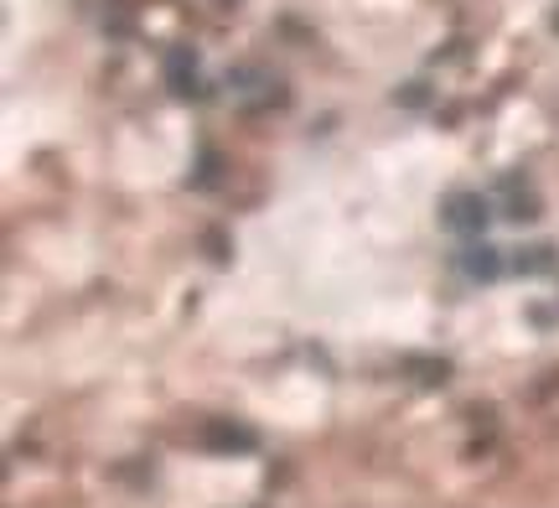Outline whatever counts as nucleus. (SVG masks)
<instances>
[{"label": "nucleus", "mask_w": 559, "mask_h": 508, "mask_svg": "<svg viewBox=\"0 0 559 508\" xmlns=\"http://www.w3.org/2000/svg\"><path fill=\"white\" fill-rule=\"evenodd\" d=\"M492 218V203L472 192V187H456V192H445V203H440V224L451 228V234H481Z\"/></svg>", "instance_id": "nucleus-1"}, {"label": "nucleus", "mask_w": 559, "mask_h": 508, "mask_svg": "<svg viewBox=\"0 0 559 508\" xmlns=\"http://www.w3.org/2000/svg\"><path fill=\"white\" fill-rule=\"evenodd\" d=\"M166 88H171V94H181V99L202 94V83H198V52H192V47H171V52H166Z\"/></svg>", "instance_id": "nucleus-2"}, {"label": "nucleus", "mask_w": 559, "mask_h": 508, "mask_svg": "<svg viewBox=\"0 0 559 508\" xmlns=\"http://www.w3.org/2000/svg\"><path fill=\"white\" fill-rule=\"evenodd\" d=\"M202 447L207 451H254L260 436L249 426H239V421H207V426H202Z\"/></svg>", "instance_id": "nucleus-3"}, {"label": "nucleus", "mask_w": 559, "mask_h": 508, "mask_svg": "<svg viewBox=\"0 0 559 508\" xmlns=\"http://www.w3.org/2000/svg\"><path fill=\"white\" fill-rule=\"evenodd\" d=\"M461 270H466L472 281H498L502 275V249H492V245L461 249Z\"/></svg>", "instance_id": "nucleus-4"}, {"label": "nucleus", "mask_w": 559, "mask_h": 508, "mask_svg": "<svg viewBox=\"0 0 559 508\" xmlns=\"http://www.w3.org/2000/svg\"><path fill=\"white\" fill-rule=\"evenodd\" d=\"M502 198H508V218H539V198H534V187L519 182V177H508L502 182Z\"/></svg>", "instance_id": "nucleus-5"}, {"label": "nucleus", "mask_w": 559, "mask_h": 508, "mask_svg": "<svg viewBox=\"0 0 559 508\" xmlns=\"http://www.w3.org/2000/svg\"><path fill=\"white\" fill-rule=\"evenodd\" d=\"M513 270H519V275H544V270H555V249H549V245L523 249L519 260H513Z\"/></svg>", "instance_id": "nucleus-6"}, {"label": "nucleus", "mask_w": 559, "mask_h": 508, "mask_svg": "<svg viewBox=\"0 0 559 508\" xmlns=\"http://www.w3.org/2000/svg\"><path fill=\"white\" fill-rule=\"evenodd\" d=\"M409 368H415V374H419V385H440V379L451 374V368H445V364H436V358H409Z\"/></svg>", "instance_id": "nucleus-7"}, {"label": "nucleus", "mask_w": 559, "mask_h": 508, "mask_svg": "<svg viewBox=\"0 0 559 508\" xmlns=\"http://www.w3.org/2000/svg\"><path fill=\"white\" fill-rule=\"evenodd\" d=\"M207 249H213V260H228V239H223V234H218V228H213V234H207Z\"/></svg>", "instance_id": "nucleus-8"}]
</instances>
